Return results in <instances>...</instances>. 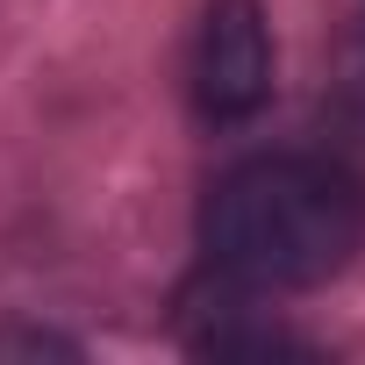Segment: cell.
Segmentation results:
<instances>
[{
  "label": "cell",
  "mask_w": 365,
  "mask_h": 365,
  "mask_svg": "<svg viewBox=\"0 0 365 365\" xmlns=\"http://www.w3.org/2000/svg\"><path fill=\"white\" fill-rule=\"evenodd\" d=\"M187 79L208 122H244L272 101V29L258 0H208L201 8Z\"/></svg>",
  "instance_id": "obj_2"
},
{
  "label": "cell",
  "mask_w": 365,
  "mask_h": 365,
  "mask_svg": "<svg viewBox=\"0 0 365 365\" xmlns=\"http://www.w3.org/2000/svg\"><path fill=\"white\" fill-rule=\"evenodd\" d=\"M201 244L208 265L237 287L258 294L322 287L365 244V194L329 158H294V150L244 158L208 187Z\"/></svg>",
  "instance_id": "obj_1"
}]
</instances>
